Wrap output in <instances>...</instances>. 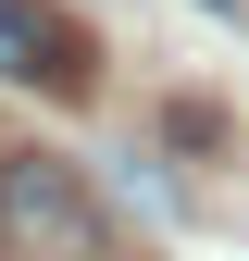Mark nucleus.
<instances>
[{"label":"nucleus","mask_w":249,"mask_h":261,"mask_svg":"<svg viewBox=\"0 0 249 261\" xmlns=\"http://www.w3.org/2000/svg\"><path fill=\"white\" fill-rule=\"evenodd\" d=\"M0 87H25V100H100V38L62 0H0Z\"/></svg>","instance_id":"f03ea898"},{"label":"nucleus","mask_w":249,"mask_h":261,"mask_svg":"<svg viewBox=\"0 0 249 261\" xmlns=\"http://www.w3.org/2000/svg\"><path fill=\"white\" fill-rule=\"evenodd\" d=\"M0 261H112V212L62 149H0Z\"/></svg>","instance_id":"f257e3e1"}]
</instances>
